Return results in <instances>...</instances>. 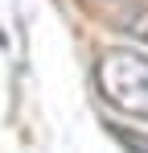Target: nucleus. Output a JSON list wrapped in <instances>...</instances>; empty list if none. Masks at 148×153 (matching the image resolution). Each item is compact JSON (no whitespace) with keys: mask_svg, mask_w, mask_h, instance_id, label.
I'll list each match as a JSON object with an SVG mask.
<instances>
[{"mask_svg":"<svg viewBox=\"0 0 148 153\" xmlns=\"http://www.w3.org/2000/svg\"><path fill=\"white\" fill-rule=\"evenodd\" d=\"M95 83L111 108L148 120V54L123 46L103 50L95 62Z\"/></svg>","mask_w":148,"mask_h":153,"instance_id":"obj_1","label":"nucleus"},{"mask_svg":"<svg viewBox=\"0 0 148 153\" xmlns=\"http://www.w3.org/2000/svg\"><path fill=\"white\" fill-rule=\"evenodd\" d=\"M115 25L123 33H132V37H144L148 42V4H127V13L115 17Z\"/></svg>","mask_w":148,"mask_h":153,"instance_id":"obj_2","label":"nucleus"},{"mask_svg":"<svg viewBox=\"0 0 148 153\" xmlns=\"http://www.w3.org/2000/svg\"><path fill=\"white\" fill-rule=\"evenodd\" d=\"M115 137H119L132 153H148V137H140L136 128H115Z\"/></svg>","mask_w":148,"mask_h":153,"instance_id":"obj_3","label":"nucleus"}]
</instances>
